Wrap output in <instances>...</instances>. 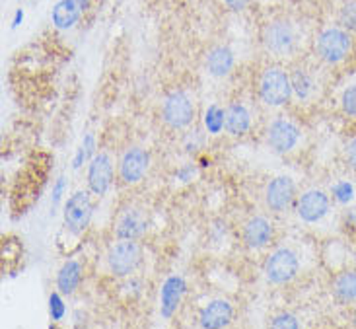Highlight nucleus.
Returning <instances> with one entry per match:
<instances>
[{
	"mask_svg": "<svg viewBox=\"0 0 356 329\" xmlns=\"http://www.w3.org/2000/svg\"><path fill=\"white\" fill-rule=\"evenodd\" d=\"M345 156H347V164L356 170V136L350 138L347 143V150H345Z\"/></svg>",
	"mask_w": 356,
	"mask_h": 329,
	"instance_id": "c756f323",
	"label": "nucleus"
},
{
	"mask_svg": "<svg viewBox=\"0 0 356 329\" xmlns=\"http://www.w3.org/2000/svg\"><path fill=\"white\" fill-rule=\"evenodd\" d=\"M298 255L289 248H280L273 252L265 262V277L270 284H286L298 275Z\"/></svg>",
	"mask_w": 356,
	"mask_h": 329,
	"instance_id": "20e7f679",
	"label": "nucleus"
},
{
	"mask_svg": "<svg viewBox=\"0 0 356 329\" xmlns=\"http://www.w3.org/2000/svg\"><path fill=\"white\" fill-rule=\"evenodd\" d=\"M339 24L341 28L348 31H356V0H347L339 12Z\"/></svg>",
	"mask_w": 356,
	"mask_h": 329,
	"instance_id": "393cba45",
	"label": "nucleus"
},
{
	"mask_svg": "<svg viewBox=\"0 0 356 329\" xmlns=\"http://www.w3.org/2000/svg\"><path fill=\"white\" fill-rule=\"evenodd\" d=\"M331 193H333V199L341 204H348L355 201L356 197V189L355 185L350 184V182H337V184L331 187Z\"/></svg>",
	"mask_w": 356,
	"mask_h": 329,
	"instance_id": "b1692460",
	"label": "nucleus"
},
{
	"mask_svg": "<svg viewBox=\"0 0 356 329\" xmlns=\"http://www.w3.org/2000/svg\"><path fill=\"white\" fill-rule=\"evenodd\" d=\"M232 318H234V308L228 300H212L209 302L201 310L199 321L204 329H220L230 326Z\"/></svg>",
	"mask_w": 356,
	"mask_h": 329,
	"instance_id": "dca6fc26",
	"label": "nucleus"
},
{
	"mask_svg": "<svg viewBox=\"0 0 356 329\" xmlns=\"http://www.w3.org/2000/svg\"><path fill=\"white\" fill-rule=\"evenodd\" d=\"M292 82L290 77L279 67H270L263 72L259 82V96L267 106L279 107L289 104L292 96Z\"/></svg>",
	"mask_w": 356,
	"mask_h": 329,
	"instance_id": "7ed1b4c3",
	"label": "nucleus"
},
{
	"mask_svg": "<svg viewBox=\"0 0 356 329\" xmlns=\"http://www.w3.org/2000/svg\"><path fill=\"white\" fill-rule=\"evenodd\" d=\"M148 228V218L143 209H127L115 224V236L119 240H138Z\"/></svg>",
	"mask_w": 356,
	"mask_h": 329,
	"instance_id": "ddd939ff",
	"label": "nucleus"
},
{
	"mask_svg": "<svg viewBox=\"0 0 356 329\" xmlns=\"http://www.w3.org/2000/svg\"><path fill=\"white\" fill-rule=\"evenodd\" d=\"M82 146L86 148V152L90 158H94V148H96V138H94V135L92 133H88L86 136H84V143H82Z\"/></svg>",
	"mask_w": 356,
	"mask_h": 329,
	"instance_id": "7c9ffc66",
	"label": "nucleus"
},
{
	"mask_svg": "<svg viewBox=\"0 0 356 329\" xmlns=\"http://www.w3.org/2000/svg\"><path fill=\"white\" fill-rule=\"evenodd\" d=\"M290 82H292V90H294V94L298 96V99H308L312 96V92H314V80L309 77L306 70H294L292 72V77H290Z\"/></svg>",
	"mask_w": 356,
	"mask_h": 329,
	"instance_id": "4be33fe9",
	"label": "nucleus"
},
{
	"mask_svg": "<svg viewBox=\"0 0 356 329\" xmlns=\"http://www.w3.org/2000/svg\"><path fill=\"white\" fill-rule=\"evenodd\" d=\"M341 107H343V111H345L348 117H356V84L343 90Z\"/></svg>",
	"mask_w": 356,
	"mask_h": 329,
	"instance_id": "a878e982",
	"label": "nucleus"
},
{
	"mask_svg": "<svg viewBox=\"0 0 356 329\" xmlns=\"http://www.w3.org/2000/svg\"><path fill=\"white\" fill-rule=\"evenodd\" d=\"M22 22H24V10H16L14 19H12V28H18Z\"/></svg>",
	"mask_w": 356,
	"mask_h": 329,
	"instance_id": "72a5a7b5",
	"label": "nucleus"
},
{
	"mask_svg": "<svg viewBox=\"0 0 356 329\" xmlns=\"http://www.w3.org/2000/svg\"><path fill=\"white\" fill-rule=\"evenodd\" d=\"M263 43H265L269 53L277 55V57H282V55H289L296 45V33H294V29H292L289 22L279 19V22H273L265 28Z\"/></svg>",
	"mask_w": 356,
	"mask_h": 329,
	"instance_id": "6e6552de",
	"label": "nucleus"
},
{
	"mask_svg": "<svg viewBox=\"0 0 356 329\" xmlns=\"http://www.w3.org/2000/svg\"><path fill=\"white\" fill-rule=\"evenodd\" d=\"M224 121H226V111L220 109L218 106H211L204 113V127L211 135H218L224 129Z\"/></svg>",
	"mask_w": 356,
	"mask_h": 329,
	"instance_id": "5701e85b",
	"label": "nucleus"
},
{
	"mask_svg": "<svg viewBox=\"0 0 356 329\" xmlns=\"http://www.w3.org/2000/svg\"><path fill=\"white\" fill-rule=\"evenodd\" d=\"M148 164H150V156L145 148L140 146H133L129 148L125 154L121 156L119 162V175L125 184H138L145 174L148 172Z\"/></svg>",
	"mask_w": 356,
	"mask_h": 329,
	"instance_id": "9d476101",
	"label": "nucleus"
},
{
	"mask_svg": "<svg viewBox=\"0 0 356 329\" xmlns=\"http://www.w3.org/2000/svg\"><path fill=\"white\" fill-rule=\"evenodd\" d=\"M113 179V164L107 154H96L88 168V187L94 195H106Z\"/></svg>",
	"mask_w": 356,
	"mask_h": 329,
	"instance_id": "f8f14e48",
	"label": "nucleus"
},
{
	"mask_svg": "<svg viewBox=\"0 0 356 329\" xmlns=\"http://www.w3.org/2000/svg\"><path fill=\"white\" fill-rule=\"evenodd\" d=\"M49 314H51V318L55 321H60L65 318V314H67V306H65V302H63L58 292H53L49 296Z\"/></svg>",
	"mask_w": 356,
	"mask_h": 329,
	"instance_id": "bb28decb",
	"label": "nucleus"
},
{
	"mask_svg": "<svg viewBox=\"0 0 356 329\" xmlns=\"http://www.w3.org/2000/svg\"><path fill=\"white\" fill-rule=\"evenodd\" d=\"M234 68V53L230 49L218 45V47H212L207 55V70L209 74L216 78L228 77Z\"/></svg>",
	"mask_w": 356,
	"mask_h": 329,
	"instance_id": "6ab92c4d",
	"label": "nucleus"
},
{
	"mask_svg": "<svg viewBox=\"0 0 356 329\" xmlns=\"http://www.w3.org/2000/svg\"><path fill=\"white\" fill-rule=\"evenodd\" d=\"M82 281V265L74 259L67 262L57 275V289L60 294H72Z\"/></svg>",
	"mask_w": 356,
	"mask_h": 329,
	"instance_id": "aec40b11",
	"label": "nucleus"
},
{
	"mask_svg": "<svg viewBox=\"0 0 356 329\" xmlns=\"http://www.w3.org/2000/svg\"><path fill=\"white\" fill-rule=\"evenodd\" d=\"M355 326H356V318H355Z\"/></svg>",
	"mask_w": 356,
	"mask_h": 329,
	"instance_id": "e433bc0d",
	"label": "nucleus"
},
{
	"mask_svg": "<svg viewBox=\"0 0 356 329\" xmlns=\"http://www.w3.org/2000/svg\"><path fill=\"white\" fill-rule=\"evenodd\" d=\"M248 2H250V0H224V4L230 10H234V12H240V10L245 8Z\"/></svg>",
	"mask_w": 356,
	"mask_h": 329,
	"instance_id": "2f4dec72",
	"label": "nucleus"
},
{
	"mask_svg": "<svg viewBox=\"0 0 356 329\" xmlns=\"http://www.w3.org/2000/svg\"><path fill=\"white\" fill-rule=\"evenodd\" d=\"M88 158H90V156H88L86 148H84V146H80V148H78V152H76V158H74V164H72V166H74V170H78L80 166L84 164Z\"/></svg>",
	"mask_w": 356,
	"mask_h": 329,
	"instance_id": "473e14b6",
	"label": "nucleus"
},
{
	"mask_svg": "<svg viewBox=\"0 0 356 329\" xmlns=\"http://www.w3.org/2000/svg\"><path fill=\"white\" fill-rule=\"evenodd\" d=\"M191 172H193V168H183L181 172H179V174H177V175L181 177L183 182H187V179H189V174H191Z\"/></svg>",
	"mask_w": 356,
	"mask_h": 329,
	"instance_id": "f704fd0d",
	"label": "nucleus"
},
{
	"mask_svg": "<svg viewBox=\"0 0 356 329\" xmlns=\"http://www.w3.org/2000/svg\"><path fill=\"white\" fill-rule=\"evenodd\" d=\"M251 125V115L248 111V107L240 104V102H234L230 106L226 107V121H224V129L234 136L245 135L250 131Z\"/></svg>",
	"mask_w": 356,
	"mask_h": 329,
	"instance_id": "a211bd4d",
	"label": "nucleus"
},
{
	"mask_svg": "<svg viewBox=\"0 0 356 329\" xmlns=\"http://www.w3.org/2000/svg\"><path fill=\"white\" fill-rule=\"evenodd\" d=\"M273 238V224L265 216H253L243 226V242L251 250L265 248Z\"/></svg>",
	"mask_w": 356,
	"mask_h": 329,
	"instance_id": "f3484780",
	"label": "nucleus"
},
{
	"mask_svg": "<svg viewBox=\"0 0 356 329\" xmlns=\"http://www.w3.org/2000/svg\"><path fill=\"white\" fill-rule=\"evenodd\" d=\"M107 269L115 277H129L143 263V250L135 240H119L106 255Z\"/></svg>",
	"mask_w": 356,
	"mask_h": 329,
	"instance_id": "f03ea898",
	"label": "nucleus"
},
{
	"mask_svg": "<svg viewBox=\"0 0 356 329\" xmlns=\"http://www.w3.org/2000/svg\"><path fill=\"white\" fill-rule=\"evenodd\" d=\"M92 211L94 204L88 191H76L74 195H70L65 204V224L68 230L72 234L84 232L92 218Z\"/></svg>",
	"mask_w": 356,
	"mask_h": 329,
	"instance_id": "39448f33",
	"label": "nucleus"
},
{
	"mask_svg": "<svg viewBox=\"0 0 356 329\" xmlns=\"http://www.w3.org/2000/svg\"><path fill=\"white\" fill-rule=\"evenodd\" d=\"M90 6V0H60L53 8L51 19L57 29H70Z\"/></svg>",
	"mask_w": 356,
	"mask_h": 329,
	"instance_id": "2eb2a0df",
	"label": "nucleus"
},
{
	"mask_svg": "<svg viewBox=\"0 0 356 329\" xmlns=\"http://www.w3.org/2000/svg\"><path fill=\"white\" fill-rule=\"evenodd\" d=\"M269 146L277 154H286L300 141V129L286 119H277L273 121L267 133Z\"/></svg>",
	"mask_w": 356,
	"mask_h": 329,
	"instance_id": "9b49d317",
	"label": "nucleus"
},
{
	"mask_svg": "<svg viewBox=\"0 0 356 329\" xmlns=\"http://www.w3.org/2000/svg\"><path fill=\"white\" fill-rule=\"evenodd\" d=\"M270 326L277 329H298L300 323L296 320V316H292V314H279V316H275L273 320H270Z\"/></svg>",
	"mask_w": 356,
	"mask_h": 329,
	"instance_id": "cd10ccee",
	"label": "nucleus"
},
{
	"mask_svg": "<svg viewBox=\"0 0 356 329\" xmlns=\"http://www.w3.org/2000/svg\"><path fill=\"white\" fill-rule=\"evenodd\" d=\"M353 49L350 31L345 28H325L316 39V51L319 58L327 65H339L348 57Z\"/></svg>",
	"mask_w": 356,
	"mask_h": 329,
	"instance_id": "f257e3e1",
	"label": "nucleus"
},
{
	"mask_svg": "<svg viewBox=\"0 0 356 329\" xmlns=\"http://www.w3.org/2000/svg\"><path fill=\"white\" fill-rule=\"evenodd\" d=\"M162 115L172 129H185L187 125H191V121L195 119L193 99L185 92H172L164 99Z\"/></svg>",
	"mask_w": 356,
	"mask_h": 329,
	"instance_id": "423d86ee",
	"label": "nucleus"
},
{
	"mask_svg": "<svg viewBox=\"0 0 356 329\" xmlns=\"http://www.w3.org/2000/svg\"><path fill=\"white\" fill-rule=\"evenodd\" d=\"M333 294L339 302H355L356 300V271L339 273L333 281Z\"/></svg>",
	"mask_w": 356,
	"mask_h": 329,
	"instance_id": "412c9836",
	"label": "nucleus"
},
{
	"mask_svg": "<svg viewBox=\"0 0 356 329\" xmlns=\"http://www.w3.org/2000/svg\"><path fill=\"white\" fill-rule=\"evenodd\" d=\"M65 187H67V182H65V177H58L57 184L53 187V199H51V203H53V209H57L58 203H60V199H63V193H65Z\"/></svg>",
	"mask_w": 356,
	"mask_h": 329,
	"instance_id": "c85d7f7f",
	"label": "nucleus"
},
{
	"mask_svg": "<svg viewBox=\"0 0 356 329\" xmlns=\"http://www.w3.org/2000/svg\"><path fill=\"white\" fill-rule=\"evenodd\" d=\"M298 216L308 224H316L323 220L331 211V199L325 191L321 189H308L298 197L296 204Z\"/></svg>",
	"mask_w": 356,
	"mask_h": 329,
	"instance_id": "0eeeda50",
	"label": "nucleus"
},
{
	"mask_svg": "<svg viewBox=\"0 0 356 329\" xmlns=\"http://www.w3.org/2000/svg\"><path fill=\"white\" fill-rule=\"evenodd\" d=\"M350 220H353V223L356 224V207H355V209H353V211H350Z\"/></svg>",
	"mask_w": 356,
	"mask_h": 329,
	"instance_id": "c9c22d12",
	"label": "nucleus"
},
{
	"mask_svg": "<svg viewBox=\"0 0 356 329\" xmlns=\"http://www.w3.org/2000/svg\"><path fill=\"white\" fill-rule=\"evenodd\" d=\"M187 291V284L183 281V277L172 275L168 277L162 284V291H160V314L162 318L170 320L174 316L179 304H181L183 294Z\"/></svg>",
	"mask_w": 356,
	"mask_h": 329,
	"instance_id": "4468645a",
	"label": "nucleus"
},
{
	"mask_svg": "<svg viewBox=\"0 0 356 329\" xmlns=\"http://www.w3.org/2000/svg\"><path fill=\"white\" fill-rule=\"evenodd\" d=\"M296 197V184L289 175L270 179L265 189V204L273 213H284Z\"/></svg>",
	"mask_w": 356,
	"mask_h": 329,
	"instance_id": "1a4fd4ad",
	"label": "nucleus"
}]
</instances>
